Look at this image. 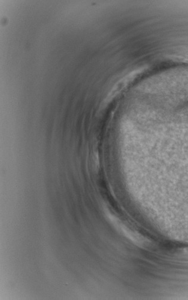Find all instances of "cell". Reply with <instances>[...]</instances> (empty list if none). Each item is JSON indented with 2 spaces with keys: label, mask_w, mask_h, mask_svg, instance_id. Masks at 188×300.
Masks as SVG:
<instances>
[{
  "label": "cell",
  "mask_w": 188,
  "mask_h": 300,
  "mask_svg": "<svg viewBox=\"0 0 188 300\" xmlns=\"http://www.w3.org/2000/svg\"><path fill=\"white\" fill-rule=\"evenodd\" d=\"M107 217L109 219L110 222L113 224V226L116 228V230H118L124 235L126 237L127 239H129L130 241H132L134 244L139 247H147L148 245H150V241L147 238H145L141 235H140L138 232H135L130 228L126 226L123 223H122L120 221L116 218L114 216L110 214H107Z\"/></svg>",
  "instance_id": "obj_1"
},
{
  "label": "cell",
  "mask_w": 188,
  "mask_h": 300,
  "mask_svg": "<svg viewBox=\"0 0 188 300\" xmlns=\"http://www.w3.org/2000/svg\"><path fill=\"white\" fill-rule=\"evenodd\" d=\"M183 254L185 256L188 257V249H186V250L184 251Z\"/></svg>",
  "instance_id": "obj_2"
}]
</instances>
